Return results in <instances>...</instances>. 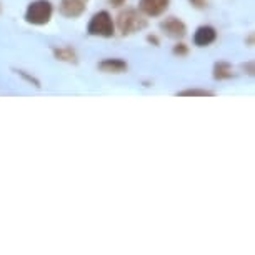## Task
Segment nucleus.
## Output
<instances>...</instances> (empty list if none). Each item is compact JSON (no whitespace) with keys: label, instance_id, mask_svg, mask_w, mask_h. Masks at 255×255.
<instances>
[{"label":"nucleus","instance_id":"nucleus-6","mask_svg":"<svg viewBox=\"0 0 255 255\" xmlns=\"http://www.w3.org/2000/svg\"><path fill=\"white\" fill-rule=\"evenodd\" d=\"M85 3H87L85 0H60L59 12L65 18H79L87 10Z\"/></svg>","mask_w":255,"mask_h":255},{"label":"nucleus","instance_id":"nucleus-1","mask_svg":"<svg viewBox=\"0 0 255 255\" xmlns=\"http://www.w3.org/2000/svg\"><path fill=\"white\" fill-rule=\"evenodd\" d=\"M148 25L145 15L137 10V8H125L117 15V30L120 32V35L128 37L133 35V33L143 30Z\"/></svg>","mask_w":255,"mask_h":255},{"label":"nucleus","instance_id":"nucleus-19","mask_svg":"<svg viewBox=\"0 0 255 255\" xmlns=\"http://www.w3.org/2000/svg\"><path fill=\"white\" fill-rule=\"evenodd\" d=\"M85 2H87V0H85Z\"/></svg>","mask_w":255,"mask_h":255},{"label":"nucleus","instance_id":"nucleus-15","mask_svg":"<svg viewBox=\"0 0 255 255\" xmlns=\"http://www.w3.org/2000/svg\"><path fill=\"white\" fill-rule=\"evenodd\" d=\"M244 70H245V74L252 77V75H254V72H255V69H254V62H249V64H245V65H244Z\"/></svg>","mask_w":255,"mask_h":255},{"label":"nucleus","instance_id":"nucleus-9","mask_svg":"<svg viewBox=\"0 0 255 255\" xmlns=\"http://www.w3.org/2000/svg\"><path fill=\"white\" fill-rule=\"evenodd\" d=\"M212 75H214V79L219 82L230 80V79H234V67H232V64H229V62H225V60L215 62L214 69H212Z\"/></svg>","mask_w":255,"mask_h":255},{"label":"nucleus","instance_id":"nucleus-16","mask_svg":"<svg viewBox=\"0 0 255 255\" xmlns=\"http://www.w3.org/2000/svg\"><path fill=\"white\" fill-rule=\"evenodd\" d=\"M107 2H109V5H112V7H115V8H119V7L125 5V2H127V0H107Z\"/></svg>","mask_w":255,"mask_h":255},{"label":"nucleus","instance_id":"nucleus-18","mask_svg":"<svg viewBox=\"0 0 255 255\" xmlns=\"http://www.w3.org/2000/svg\"><path fill=\"white\" fill-rule=\"evenodd\" d=\"M247 44H249V47H252V44H254V37L252 35L247 38Z\"/></svg>","mask_w":255,"mask_h":255},{"label":"nucleus","instance_id":"nucleus-8","mask_svg":"<svg viewBox=\"0 0 255 255\" xmlns=\"http://www.w3.org/2000/svg\"><path fill=\"white\" fill-rule=\"evenodd\" d=\"M99 70L104 72V74H112V75H120V74H125L128 70V65L127 62L122 60V59H105L99 64Z\"/></svg>","mask_w":255,"mask_h":255},{"label":"nucleus","instance_id":"nucleus-14","mask_svg":"<svg viewBox=\"0 0 255 255\" xmlns=\"http://www.w3.org/2000/svg\"><path fill=\"white\" fill-rule=\"evenodd\" d=\"M190 5L197 8V10H204V8H207V0H189Z\"/></svg>","mask_w":255,"mask_h":255},{"label":"nucleus","instance_id":"nucleus-2","mask_svg":"<svg viewBox=\"0 0 255 255\" xmlns=\"http://www.w3.org/2000/svg\"><path fill=\"white\" fill-rule=\"evenodd\" d=\"M54 15V5L50 0H33L25 10V22L30 25H47Z\"/></svg>","mask_w":255,"mask_h":255},{"label":"nucleus","instance_id":"nucleus-10","mask_svg":"<svg viewBox=\"0 0 255 255\" xmlns=\"http://www.w3.org/2000/svg\"><path fill=\"white\" fill-rule=\"evenodd\" d=\"M52 54L59 62H65V64H77L79 62V57H77V52L72 49V47H55L52 49Z\"/></svg>","mask_w":255,"mask_h":255},{"label":"nucleus","instance_id":"nucleus-12","mask_svg":"<svg viewBox=\"0 0 255 255\" xmlns=\"http://www.w3.org/2000/svg\"><path fill=\"white\" fill-rule=\"evenodd\" d=\"M172 54L180 59V57H187V55H189L190 49H189V45L184 44V42H179V44L174 45V49H172Z\"/></svg>","mask_w":255,"mask_h":255},{"label":"nucleus","instance_id":"nucleus-3","mask_svg":"<svg viewBox=\"0 0 255 255\" xmlns=\"http://www.w3.org/2000/svg\"><path fill=\"white\" fill-rule=\"evenodd\" d=\"M87 33L92 37H102L110 38L115 35V23L112 15L107 10H100L94 13L87 25Z\"/></svg>","mask_w":255,"mask_h":255},{"label":"nucleus","instance_id":"nucleus-11","mask_svg":"<svg viewBox=\"0 0 255 255\" xmlns=\"http://www.w3.org/2000/svg\"><path fill=\"white\" fill-rule=\"evenodd\" d=\"M179 97H214L215 92L214 90H207V89H185L177 92Z\"/></svg>","mask_w":255,"mask_h":255},{"label":"nucleus","instance_id":"nucleus-7","mask_svg":"<svg viewBox=\"0 0 255 255\" xmlns=\"http://www.w3.org/2000/svg\"><path fill=\"white\" fill-rule=\"evenodd\" d=\"M217 40V30L212 25H200L197 27L194 33V45L197 47H209Z\"/></svg>","mask_w":255,"mask_h":255},{"label":"nucleus","instance_id":"nucleus-17","mask_svg":"<svg viewBox=\"0 0 255 255\" xmlns=\"http://www.w3.org/2000/svg\"><path fill=\"white\" fill-rule=\"evenodd\" d=\"M147 42H148V44H153L155 47L160 45V40H158L157 35H147Z\"/></svg>","mask_w":255,"mask_h":255},{"label":"nucleus","instance_id":"nucleus-13","mask_svg":"<svg viewBox=\"0 0 255 255\" xmlns=\"http://www.w3.org/2000/svg\"><path fill=\"white\" fill-rule=\"evenodd\" d=\"M17 74H18V75H22L23 79H25V80H28V82H30V84H33V85H35L37 89L40 87V82H38V80L35 79V77H32V75L25 74V72H23V70H17Z\"/></svg>","mask_w":255,"mask_h":255},{"label":"nucleus","instance_id":"nucleus-5","mask_svg":"<svg viewBox=\"0 0 255 255\" xmlns=\"http://www.w3.org/2000/svg\"><path fill=\"white\" fill-rule=\"evenodd\" d=\"M170 0H140L138 10L145 17H160L167 12Z\"/></svg>","mask_w":255,"mask_h":255},{"label":"nucleus","instance_id":"nucleus-4","mask_svg":"<svg viewBox=\"0 0 255 255\" xmlns=\"http://www.w3.org/2000/svg\"><path fill=\"white\" fill-rule=\"evenodd\" d=\"M160 30L168 38H175V40H182L187 35V25L177 17H168L160 22Z\"/></svg>","mask_w":255,"mask_h":255}]
</instances>
